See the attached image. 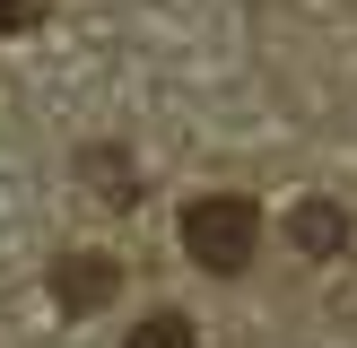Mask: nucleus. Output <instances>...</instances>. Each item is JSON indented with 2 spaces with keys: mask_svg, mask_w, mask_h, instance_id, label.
Instances as JSON below:
<instances>
[{
  "mask_svg": "<svg viewBox=\"0 0 357 348\" xmlns=\"http://www.w3.org/2000/svg\"><path fill=\"white\" fill-rule=\"evenodd\" d=\"M253 244H261V209L244 200V191H209V200L183 209V253L201 261V270L236 278L244 261H253Z\"/></svg>",
  "mask_w": 357,
  "mask_h": 348,
  "instance_id": "nucleus-1",
  "label": "nucleus"
},
{
  "mask_svg": "<svg viewBox=\"0 0 357 348\" xmlns=\"http://www.w3.org/2000/svg\"><path fill=\"white\" fill-rule=\"evenodd\" d=\"M114 287H122V270L96 261V253H61V261H52V296H61V313H96Z\"/></svg>",
  "mask_w": 357,
  "mask_h": 348,
  "instance_id": "nucleus-2",
  "label": "nucleus"
},
{
  "mask_svg": "<svg viewBox=\"0 0 357 348\" xmlns=\"http://www.w3.org/2000/svg\"><path fill=\"white\" fill-rule=\"evenodd\" d=\"M288 235H296V253H314V261H331L349 244V218L331 200H296V218H288Z\"/></svg>",
  "mask_w": 357,
  "mask_h": 348,
  "instance_id": "nucleus-3",
  "label": "nucleus"
},
{
  "mask_svg": "<svg viewBox=\"0 0 357 348\" xmlns=\"http://www.w3.org/2000/svg\"><path fill=\"white\" fill-rule=\"evenodd\" d=\"M131 348H201V340H192V313H149L131 331Z\"/></svg>",
  "mask_w": 357,
  "mask_h": 348,
  "instance_id": "nucleus-4",
  "label": "nucleus"
},
{
  "mask_svg": "<svg viewBox=\"0 0 357 348\" xmlns=\"http://www.w3.org/2000/svg\"><path fill=\"white\" fill-rule=\"evenodd\" d=\"M87 174H96L105 200H131V166H122V148H96V157H87Z\"/></svg>",
  "mask_w": 357,
  "mask_h": 348,
  "instance_id": "nucleus-5",
  "label": "nucleus"
},
{
  "mask_svg": "<svg viewBox=\"0 0 357 348\" xmlns=\"http://www.w3.org/2000/svg\"><path fill=\"white\" fill-rule=\"evenodd\" d=\"M35 9L44 0H0V26H35Z\"/></svg>",
  "mask_w": 357,
  "mask_h": 348,
  "instance_id": "nucleus-6",
  "label": "nucleus"
}]
</instances>
